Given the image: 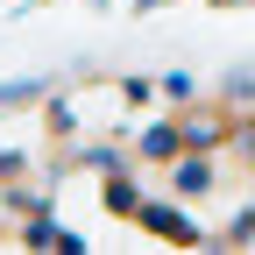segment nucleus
Here are the masks:
<instances>
[{"label": "nucleus", "instance_id": "f257e3e1", "mask_svg": "<svg viewBox=\"0 0 255 255\" xmlns=\"http://www.w3.org/2000/svg\"><path fill=\"white\" fill-rule=\"evenodd\" d=\"M135 220L156 227V234H170V241H191V220H177V213H163V206H135Z\"/></svg>", "mask_w": 255, "mask_h": 255}, {"label": "nucleus", "instance_id": "f03ea898", "mask_svg": "<svg viewBox=\"0 0 255 255\" xmlns=\"http://www.w3.org/2000/svg\"><path fill=\"white\" fill-rule=\"evenodd\" d=\"M177 191H184V199H199V191L213 184V163H177V177H170Z\"/></svg>", "mask_w": 255, "mask_h": 255}]
</instances>
